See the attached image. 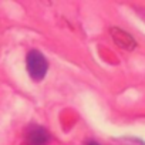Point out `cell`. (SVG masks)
Returning a JSON list of instances; mask_svg holds the SVG:
<instances>
[{
	"label": "cell",
	"mask_w": 145,
	"mask_h": 145,
	"mask_svg": "<svg viewBox=\"0 0 145 145\" xmlns=\"http://www.w3.org/2000/svg\"><path fill=\"white\" fill-rule=\"evenodd\" d=\"M87 145H98L97 142H90V144H87Z\"/></svg>",
	"instance_id": "4"
},
{
	"label": "cell",
	"mask_w": 145,
	"mask_h": 145,
	"mask_svg": "<svg viewBox=\"0 0 145 145\" xmlns=\"http://www.w3.org/2000/svg\"><path fill=\"white\" fill-rule=\"evenodd\" d=\"M26 139L29 145H46L50 139V135L46 129L40 127H34V128H30V131L26 135Z\"/></svg>",
	"instance_id": "2"
},
{
	"label": "cell",
	"mask_w": 145,
	"mask_h": 145,
	"mask_svg": "<svg viewBox=\"0 0 145 145\" xmlns=\"http://www.w3.org/2000/svg\"><path fill=\"white\" fill-rule=\"evenodd\" d=\"M26 64H27V71L33 80L36 81H40L46 77L47 74V68H48V63L46 60V57L37 51V50H33L27 54V58H26Z\"/></svg>",
	"instance_id": "1"
},
{
	"label": "cell",
	"mask_w": 145,
	"mask_h": 145,
	"mask_svg": "<svg viewBox=\"0 0 145 145\" xmlns=\"http://www.w3.org/2000/svg\"><path fill=\"white\" fill-rule=\"evenodd\" d=\"M111 36L114 37L115 43H117L121 48L132 50V48L137 46L135 40H134L128 33H125V31H122V30H120V29H112V30H111Z\"/></svg>",
	"instance_id": "3"
}]
</instances>
